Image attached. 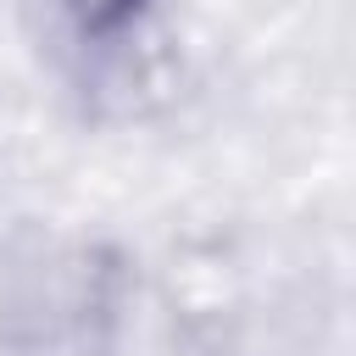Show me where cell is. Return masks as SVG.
<instances>
[{
    "mask_svg": "<svg viewBox=\"0 0 356 356\" xmlns=\"http://www.w3.org/2000/svg\"><path fill=\"white\" fill-rule=\"evenodd\" d=\"M61 6H67V17L78 22V33H95V39L122 33V28L145 11V0H61Z\"/></svg>",
    "mask_w": 356,
    "mask_h": 356,
    "instance_id": "obj_1",
    "label": "cell"
}]
</instances>
